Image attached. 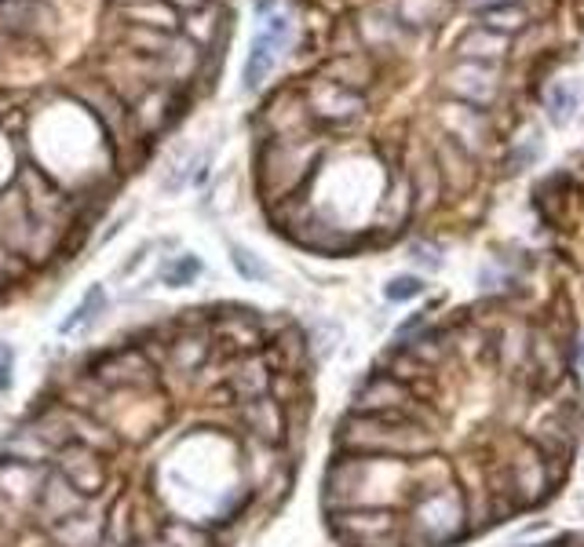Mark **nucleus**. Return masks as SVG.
Wrapping results in <instances>:
<instances>
[{
  "instance_id": "1",
  "label": "nucleus",
  "mask_w": 584,
  "mask_h": 547,
  "mask_svg": "<svg viewBox=\"0 0 584 547\" xmlns=\"http://www.w3.org/2000/svg\"><path fill=\"white\" fill-rule=\"evenodd\" d=\"M340 445L354 456H413L424 453L431 438L413 416H370L354 412L340 423Z\"/></svg>"
},
{
  "instance_id": "2",
  "label": "nucleus",
  "mask_w": 584,
  "mask_h": 547,
  "mask_svg": "<svg viewBox=\"0 0 584 547\" xmlns=\"http://www.w3.org/2000/svg\"><path fill=\"white\" fill-rule=\"evenodd\" d=\"M92 376L106 391H154L157 387V365L150 361V350L139 344L110 347L92 361Z\"/></svg>"
},
{
  "instance_id": "3",
  "label": "nucleus",
  "mask_w": 584,
  "mask_h": 547,
  "mask_svg": "<svg viewBox=\"0 0 584 547\" xmlns=\"http://www.w3.org/2000/svg\"><path fill=\"white\" fill-rule=\"evenodd\" d=\"M460 525H464L460 492L453 486H442L417 503L413 519H409V533H413L420 544L439 547V544H449L453 536L460 533Z\"/></svg>"
},
{
  "instance_id": "4",
  "label": "nucleus",
  "mask_w": 584,
  "mask_h": 547,
  "mask_svg": "<svg viewBox=\"0 0 584 547\" xmlns=\"http://www.w3.org/2000/svg\"><path fill=\"white\" fill-rule=\"evenodd\" d=\"M51 467H56L73 489H81L89 500L103 497V492L110 489V459L92 445H62L56 459H51Z\"/></svg>"
},
{
  "instance_id": "5",
  "label": "nucleus",
  "mask_w": 584,
  "mask_h": 547,
  "mask_svg": "<svg viewBox=\"0 0 584 547\" xmlns=\"http://www.w3.org/2000/svg\"><path fill=\"white\" fill-rule=\"evenodd\" d=\"M332 533L351 547H398L402 540L392 511H343L332 519Z\"/></svg>"
},
{
  "instance_id": "6",
  "label": "nucleus",
  "mask_w": 584,
  "mask_h": 547,
  "mask_svg": "<svg viewBox=\"0 0 584 547\" xmlns=\"http://www.w3.org/2000/svg\"><path fill=\"white\" fill-rule=\"evenodd\" d=\"M92 500L81 489H73L56 467H48L45 481H40V497L34 503V525L40 529H56V525L78 519L81 511H89Z\"/></svg>"
},
{
  "instance_id": "7",
  "label": "nucleus",
  "mask_w": 584,
  "mask_h": 547,
  "mask_svg": "<svg viewBox=\"0 0 584 547\" xmlns=\"http://www.w3.org/2000/svg\"><path fill=\"white\" fill-rule=\"evenodd\" d=\"M285 40H289V19L281 15V11H275V15L264 19V26L256 30L253 44H248V59H245V73H242L245 92H256V88L267 81L281 48H285Z\"/></svg>"
},
{
  "instance_id": "8",
  "label": "nucleus",
  "mask_w": 584,
  "mask_h": 547,
  "mask_svg": "<svg viewBox=\"0 0 584 547\" xmlns=\"http://www.w3.org/2000/svg\"><path fill=\"white\" fill-rule=\"evenodd\" d=\"M215 350L212 325H183L165 344V365L179 376H198Z\"/></svg>"
},
{
  "instance_id": "9",
  "label": "nucleus",
  "mask_w": 584,
  "mask_h": 547,
  "mask_svg": "<svg viewBox=\"0 0 584 547\" xmlns=\"http://www.w3.org/2000/svg\"><path fill=\"white\" fill-rule=\"evenodd\" d=\"M413 391L406 387L398 376H370L354 391V412H370V416H413Z\"/></svg>"
},
{
  "instance_id": "10",
  "label": "nucleus",
  "mask_w": 584,
  "mask_h": 547,
  "mask_svg": "<svg viewBox=\"0 0 584 547\" xmlns=\"http://www.w3.org/2000/svg\"><path fill=\"white\" fill-rule=\"evenodd\" d=\"M237 420H242L245 434H253L259 445H278L285 438V409L270 394L237 405Z\"/></svg>"
},
{
  "instance_id": "11",
  "label": "nucleus",
  "mask_w": 584,
  "mask_h": 547,
  "mask_svg": "<svg viewBox=\"0 0 584 547\" xmlns=\"http://www.w3.org/2000/svg\"><path fill=\"white\" fill-rule=\"evenodd\" d=\"M0 459H15V464H30V467H51L56 449L45 442V434H40L34 423H19L15 431L0 442Z\"/></svg>"
},
{
  "instance_id": "12",
  "label": "nucleus",
  "mask_w": 584,
  "mask_h": 547,
  "mask_svg": "<svg viewBox=\"0 0 584 547\" xmlns=\"http://www.w3.org/2000/svg\"><path fill=\"white\" fill-rule=\"evenodd\" d=\"M226 391L234 394L237 405L270 394V365L259 358V350H256V354H245V358L234 361V369L226 372Z\"/></svg>"
},
{
  "instance_id": "13",
  "label": "nucleus",
  "mask_w": 584,
  "mask_h": 547,
  "mask_svg": "<svg viewBox=\"0 0 584 547\" xmlns=\"http://www.w3.org/2000/svg\"><path fill=\"white\" fill-rule=\"evenodd\" d=\"M209 325H212V339H220L223 347H231L237 358L256 354V350L264 347V328H259V322H253L248 314H223Z\"/></svg>"
},
{
  "instance_id": "14",
  "label": "nucleus",
  "mask_w": 584,
  "mask_h": 547,
  "mask_svg": "<svg viewBox=\"0 0 584 547\" xmlns=\"http://www.w3.org/2000/svg\"><path fill=\"white\" fill-rule=\"evenodd\" d=\"M0 22L19 33H37L56 22V11L45 0H0Z\"/></svg>"
},
{
  "instance_id": "15",
  "label": "nucleus",
  "mask_w": 584,
  "mask_h": 547,
  "mask_svg": "<svg viewBox=\"0 0 584 547\" xmlns=\"http://www.w3.org/2000/svg\"><path fill=\"white\" fill-rule=\"evenodd\" d=\"M103 311H106V289H103V284H92V289L81 295V303L73 306V311L59 322V336H67V339L70 336H81L84 328H89Z\"/></svg>"
},
{
  "instance_id": "16",
  "label": "nucleus",
  "mask_w": 584,
  "mask_h": 547,
  "mask_svg": "<svg viewBox=\"0 0 584 547\" xmlns=\"http://www.w3.org/2000/svg\"><path fill=\"white\" fill-rule=\"evenodd\" d=\"M157 536L165 544H172V547H215L212 533L205 529V525L190 522V519H179V514H168V519H161Z\"/></svg>"
},
{
  "instance_id": "17",
  "label": "nucleus",
  "mask_w": 584,
  "mask_h": 547,
  "mask_svg": "<svg viewBox=\"0 0 584 547\" xmlns=\"http://www.w3.org/2000/svg\"><path fill=\"white\" fill-rule=\"evenodd\" d=\"M201 278V259L190 256V252H183V256H176L165 267V274H161V281L168 284V289H187V284H194Z\"/></svg>"
},
{
  "instance_id": "18",
  "label": "nucleus",
  "mask_w": 584,
  "mask_h": 547,
  "mask_svg": "<svg viewBox=\"0 0 584 547\" xmlns=\"http://www.w3.org/2000/svg\"><path fill=\"white\" fill-rule=\"evenodd\" d=\"M231 263H234V270L242 274L245 281H267V267L259 263V256H253L248 248H242V245H234L231 248Z\"/></svg>"
},
{
  "instance_id": "19",
  "label": "nucleus",
  "mask_w": 584,
  "mask_h": 547,
  "mask_svg": "<svg viewBox=\"0 0 584 547\" xmlns=\"http://www.w3.org/2000/svg\"><path fill=\"white\" fill-rule=\"evenodd\" d=\"M420 292H424V281L413 278V274H402V278H392V281H387V289H384V295H387V300H392V303L417 300Z\"/></svg>"
},
{
  "instance_id": "20",
  "label": "nucleus",
  "mask_w": 584,
  "mask_h": 547,
  "mask_svg": "<svg viewBox=\"0 0 584 547\" xmlns=\"http://www.w3.org/2000/svg\"><path fill=\"white\" fill-rule=\"evenodd\" d=\"M12 547H56L48 529H40V525H26L23 533H15V544Z\"/></svg>"
},
{
  "instance_id": "21",
  "label": "nucleus",
  "mask_w": 584,
  "mask_h": 547,
  "mask_svg": "<svg viewBox=\"0 0 584 547\" xmlns=\"http://www.w3.org/2000/svg\"><path fill=\"white\" fill-rule=\"evenodd\" d=\"M143 259H147V245H143V248H139V252H136V256H132V259H128V263H125V267H121V270H117V274H121V278H128V274H136V267H139V263H143Z\"/></svg>"
},
{
  "instance_id": "22",
  "label": "nucleus",
  "mask_w": 584,
  "mask_h": 547,
  "mask_svg": "<svg viewBox=\"0 0 584 547\" xmlns=\"http://www.w3.org/2000/svg\"><path fill=\"white\" fill-rule=\"evenodd\" d=\"M12 259H19V256H12V252L0 248V284L12 281V270H8V263H12Z\"/></svg>"
},
{
  "instance_id": "23",
  "label": "nucleus",
  "mask_w": 584,
  "mask_h": 547,
  "mask_svg": "<svg viewBox=\"0 0 584 547\" xmlns=\"http://www.w3.org/2000/svg\"><path fill=\"white\" fill-rule=\"evenodd\" d=\"M132 547H172V544H165L161 536H147V540H136Z\"/></svg>"
},
{
  "instance_id": "24",
  "label": "nucleus",
  "mask_w": 584,
  "mask_h": 547,
  "mask_svg": "<svg viewBox=\"0 0 584 547\" xmlns=\"http://www.w3.org/2000/svg\"><path fill=\"white\" fill-rule=\"evenodd\" d=\"M8 383H12V372H8V361H4V358H0V391H4V387H8Z\"/></svg>"
}]
</instances>
